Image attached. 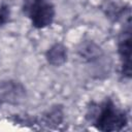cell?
Wrapping results in <instances>:
<instances>
[{
	"mask_svg": "<svg viewBox=\"0 0 132 132\" xmlns=\"http://www.w3.org/2000/svg\"><path fill=\"white\" fill-rule=\"evenodd\" d=\"M1 103H2V100H1V99H0V104H1Z\"/></svg>",
	"mask_w": 132,
	"mask_h": 132,
	"instance_id": "obj_9",
	"label": "cell"
},
{
	"mask_svg": "<svg viewBox=\"0 0 132 132\" xmlns=\"http://www.w3.org/2000/svg\"><path fill=\"white\" fill-rule=\"evenodd\" d=\"M9 19V7L5 4H0V26L4 25Z\"/></svg>",
	"mask_w": 132,
	"mask_h": 132,
	"instance_id": "obj_8",
	"label": "cell"
},
{
	"mask_svg": "<svg viewBox=\"0 0 132 132\" xmlns=\"http://www.w3.org/2000/svg\"><path fill=\"white\" fill-rule=\"evenodd\" d=\"M127 124V118L125 112L116 107L112 101H106L100 108L95 119V126L97 129L110 132L120 131Z\"/></svg>",
	"mask_w": 132,
	"mask_h": 132,
	"instance_id": "obj_1",
	"label": "cell"
},
{
	"mask_svg": "<svg viewBox=\"0 0 132 132\" xmlns=\"http://www.w3.org/2000/svg\"><path fill=\"white\" fill-rule=\"evenodd\" d=\"M24 10L35 28L50 26L55 18V6L51 0H26Z\"/></svg>",
	"mask_w": 132,
	"mask_h": 132,
	"instance_id": "obj_2",
	"label": "cell"
},
{
	"mask_svg": "<svg viewBox=\"0 0 132 132\" xmlns=\"http://www.w3.org/2000/svg\"><path fill=\"white\" fill-rule=\"evenodd\" d=\"M25 96L24 88L15 81H2L0 82V99L11 103H16Z\"/></svg>",
	"mask_w": 132,
	"mask_h": 132,
	"instance_id": "obj_4",
	"label": "cell"
},
{
	"mask_svg": "<svg viewBox=\"0 0 132 132\" xmlns=\"http://www.w3.org/2000/svg\"><path fill=\"white\" fill-rule=\"evenodd\" d=\"M131 22L130 19H128L119 38V54L122 61V73L127 77L131 76Z\"/></svg>",
	"mask_w": 132,
	"mask_h": 132,
	"instance_id": "obj_3",
	"label": "cell"
},
{
	"mask_svg": "<svg viewBox=\"0 0 132 132\" xmlns=\"http://www.w3.org/2000/svg\"><path fill=\"white\" fill-rule=\"evenodd\" d=\"M47 62L53 66H60L65 63L67 59V51L66 47L61 43H56L46 53Z\"/></svg>",
	"mask_w": 132,
	"mask_h": 132,
	"instance_id": "obj_5",
	"label": "cell"
},
{
	"mask_svg": "<svg viewBox=\"0 0 132 132\" xmlns=\"http://www.w3.org/2000/svg\"><path fill=\"white\" fill-rule=\"evenodd\" d=\"M62 111L60 108H53L52 110H50L45 116H44V121L46 124H55V125H59L62 121Z\"/></svg>",
	"mask_w": 132,
	"mask_h": 132,
	"instance_id": "obj_7",
	"label": "cell"
},
{
	"mask_svg": "<svg viewBox=\"0 0 132 132\" xmlns=\"http://www.w3.org/2000/svg\"><path fill=\"white\" fill-rule=\"evenodd\" d=\"M79 52H80V55H81V56H84L85 58H88V59L92 60V59L97 58V57L99 56V54H100V48H99L97 45H95L94 43L91 42V43H88V44L84 45V46L79 50Z\"/></svg>",
	"mask_w": 132,
	"mask_h": 132,
	"instance_id": "obj_6",
	"label": "cell"
}]
</instances>
